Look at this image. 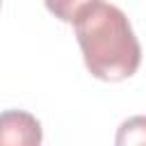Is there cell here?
Here are the masks:
<instances>
[{
  "instance_id": "4",
  "label": "cell",
  "mask_w": 146,
  "mask_h": 146,
  "mask_svg": "<svg viewBox=\"0 0 146 146\" xmlns=\"http://www.w3.org/2000/svg\"><path fill=\"white\" fill-rule=\"evenodd\" d=\"M89 2H94V0H43L46 9H48L55 18L64 21V23H73L75 16H78Z\"/></svg>"
},
{
  "instance_id": "3",
  "label": "cell",
  "mask_w": 146,
  "mask_h": 146,
  "mask_svg": "<svg viewBox=\"0 0 146 146\" xmlns=\"http://www.w3.org/2000/svg\"><path fill=\"white\" fill-rule=\"evenodd\" d=\"M114 141L119 146H125V144H146V116H130L128 121H123Z\"/></svg>"
},
{
  "instance_id": "2",
  "label": "cell",
  "mask_w": 146,
  "mask_h": 146,
  "mask_svg": "<svg viewBox=\"0 0 146 146\" xmlns=\"http://www.w3.org/2000/svg\"><path fill=\"white\" fill-rule=\"evenodd\" d=\"M43 139L36 116L23 110L0 112V146H39Z\"/></svg>"
},
{
  "instance_id": "5",
  "label": "cell",
  "mask_w": 146,
  "mask_h": 146,
  "mask_svg": "<svg viewBox=\"0 0 146 146\" xmlns=\"http://www.w3.org/2000/svg\"><path fill=\"white\" fill-rule=\"evenodd\" d=\"M0 5H2V0H0Z\"/></svg>"
},
{
  "instance_id": "1",
  "label": "cell",
  "mask_w": 146,
  "mask_h": 146,
  "mask_svg": "<svg viewBox=\"0 0 146 146\" xmlns=\"http://www.w3.org/2000/svg\"><path fill=\"white\" fill-rule=\"evenodd\" d=\"M75 36L89 73L105 82H121L137 73L141 46L123 9L94 0L73 21Z\"/></svg>"
}]
</instances>
